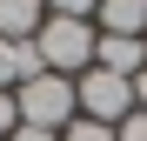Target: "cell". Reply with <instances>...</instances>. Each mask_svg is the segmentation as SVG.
Returning <instances> with one entry per match:
<instances>
[{
    "mask_svg": "<svg viewBox=\"0 0 147 141\" xmlns=\"http://www.w3.org/2000/svg\"><path fill=\"white\" fill-rule=\"evenodd\" d=\"M74 101H80V121L120 128L134 114V81L127 74H107V67H87V74H74Z\"/></svg>",
    "mask_w": 147,
    "mask_h": 141,
    "instance_id": "3",
    "label": "cell"
},
{
    "mask_svg": "<svg viewBox=\"0 0 147 141\" xmlns=\"http://www.w3.org/2000/svg\"><path fill=\"white\" fill-rule=\"evenodd\" d=\"M13 108H20L27 128H47V134H60L67 121H80V101H74V81H67V74H34V81H20V87H13Z\"/></svg>",
    "mask_w": 147,
    "mask_h": 141,
    "instance_id": "2",
    "label": "cell"
},
{
    "mask_svg": "<svg viewBox=\"0 0 147 141\" xmlns=\"http://www.w3.org/2000/svg\"><path fill=\"white\" fill-rule=\"evenodd\" d=\"M114 141H147V108H134V114H127V121H120V128H114Z\"/></svg>",
    "mask_w": 147,
    "mask_h": 141,
    "instance_id": "10",
    "label": "cell"
},
{
    "mask_svg": "<svg viewBox=\"0 0 147 141\" xmlns=\"http://www.w3.org/2000/svg\"><path fill=\"white\" fill-rule=\"evenodd\" d=\"M94 67L134 81L140 67H147V40H140V34H100V40H94Z\"/></svg>",
    "mask_w": 147,
    "mask_h": 141,
    "instance_id": "4",
    "label": "cell"
},
{
    "mask_svg": "<svg viewBox=\"0 0 147 141\" xmlns=\"http://www.w3.org/2000/svg\"><path fill=\"white\" fill-rule=\"evenodd\" d=\"M34 74H47L40 54H34V40H0V94H13L20 81H34Z\"/></svg>",
    "mask_w": 147,
    "mask_h": 141,
    "instance_id": "5",
    "label": "cell"
},
{
    "mask_svg": "<svg viewBox=\"0 0 147 141\" xmlns=\"http://www.w3.org/2000/svg\"><path fill=\"white\" fill-rule=\"evenodd\" d=\"M13 128H20V108H13V94H0V141H7Z\"/></svg>",
    "mask_w": 147,
    "mask_h": 141,
    "instance_id": "11",
    "label": "cell"
},
{
    "mask_svg": "<svg viewBox=\"0 0 147 141\" xmlns=\"http://www.w3.org/2000/svg\"><path fill=\"white\" fill-rule=\"evenodd\" d=\"M47 20V0H0V40H34Z\"/></svg>",
    "mask_w": 147,
    "mask_h": 141,
    "instance_id": "6",
    "label": "cell"
},
{
    "mask_svg": "<svg viewBox=\"0 0 147 141\" xmlns=\"http://www.w3.org/2000/svg\"><path fill=\"white\" fill-rule=\"evenodd\" d=\"M7 141H54V134H47V128H27V121H20V128H13Z\"/></svg>",
    "mask_w": 147,
    "mask_h": 141,
    "instance_id": "12",
    "label": "cell"
},
{
    "mask_svg": "<svg viewBox=\"0 0 147 141\" xmlns=\"http://www.w3.org/2000/svg\"><path fill=\"white\" fill-rule=\"evenodd\" d=\"M60 141H114V128H107V121H67Z\"/></svg>",
    "mask_w": 147,
    "mask_h": 141,
    "instance_id": "8",
    "label": "cell"
},
{
    "mask_svg": "<svg viewBox=\"0 0 147 141\" xmlns=\"http://www.w3.org/2000/svg\"><path fill=\"white\" fill-rule=\"evenodd\" d=\"M134 108H147V67L134 74Z\"/></svg>",
    "mask_w": 147,
    "mask_h": 141,
    "instance_id": "13",
    "label": "cell"
},
{
    "mask_svg": "<svg viewBox=\"0 0 147 141\" xmlns=\"http://www.w3.org/2000/svg\"><path fill=\"white\" fill-rule=\"evenodd\" d=\"M94 40H100L94 20H60V14H47L40 34H34V54H40L47 74H67V81H74V74L94 67Z\"/></svg>",
    "mask_w": 147,
    "mask_h": 141,
    "instance_id": "1",
    "label": "cell"
},
{
    "mask_svg": "<svg viewBox=\"0 0 147 141\" xmlns=\"http://www.w3.org/2000/svg\"><path fill=\"white\" fill-rule=\"evenodd\" d=\"M94 20H100V34H140L147 40V0H100Z\"/></svg>",
    "mask_w": 147,
    "mask_h": 141,
    "instance_id": "7",
    "label": "cell"
},
{
    "mask_svg": "<svg viewBox=\"0 0 147 141\" xmlns=\"http://www.w3.org/2000/svg\"><path fill=\"white\" fill-rule=\"evenodd\" d=\"M94 7L100 0H47V14H60V20H94Z\"/></svg>",
    "mask_w": 147,
    "mask_h": 141,
    "instance_id": "9",
    "label": "cell"
}]
</instances>
